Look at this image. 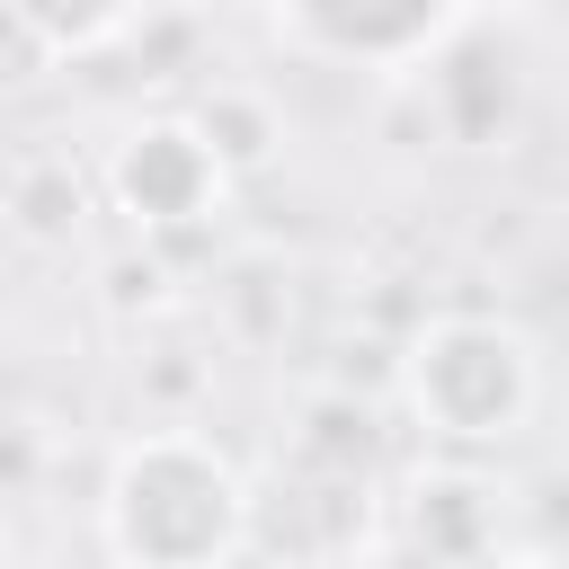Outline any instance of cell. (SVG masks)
I'll return each mask as SVG.
<instances>
[{"label": "cell", "instance_id": "6da1fadb", "mask_svg": "<svg viewBox=\"0 0 569 569\" xmlns=\"http://www.w3.org/2000/svg\"><path fill=\"white\" fill-rule=\"evenodd\" d=\"M249 480L204 436H133L107 471L98 525L124 569H231L249 542Z\"/></svg>", "mask_w": 569, "mask_h": 569}, {"label": "cell", "instance_id": "52a82bcc", "mask_svg": "<svg viewBox=\"0 0 569 569\" xmlns=\"http://www.w3.org/2000/svg\"><path fill=\"white\" fill-rule=\"evenodd\" d=\"M44 62H53V53H44V44H36L27 27H18V9L0 0V89H18V80H36Z\"/></svg>", "mask_w": 569, "mask_h": 569}, {"label": "cell", "instance_id": "7a4b0ae2", "mask_svg": "<svg viewBox=\"0 0 569 569\" xmlns=\"http://www.w3.org/2000/svg\"><path fill=\"white\" fill-rule=\"evenodd\" d=\"M400 391L445 445H507L542 409V347L498 311H445L409 338Z\"/></svg>", "mask_w": 569, "mask_h": 569}, {"label": "cell", "instance_id": "8992f818", "mask_svg": "<svg viewBox=\"0 0 569 569\" xmlns=\"http://www.w3.org/2000/svg\"><path fill=\"white\" fill-rule=\"evenodd\" d=\"M196 133L213 142V160H222V169H249V160H267V142H276V124H267L240 89H222V98L196 116Z\"/></svg>", "mask_w": 569, "mask_h": 569}, {"label": "cell", "instance_id": "3957f363", "mask_svg": "<svg viewBox=\"0 0 569 569\" xmlns=\"http://www.w3.org/2000/svg\"><path fill=\"white\" fill-rule=\"evenodd\" d=\"M462 18L471 0H276L284 44H302L311 62H347V71H409Z\"/></svg>", "mask_w": 569, "mask_h": 569}, {"label": "cell", "instance_id": "5b68a950", "mask_svg": "<svg viewBox=\"0 0 569 569\" xmlns=\"http://www.w3.org/2000/svg\"><path fill=\"white\" fill-rule=\"evenodd\" d=\"M9 9L44 53H98L107 36L133 27V0H9Z\"/></svg>", "mask_w": 569, "mask_h": 569}, {"label": "cell", "instance_id": "277c9868", "mask_svg": "<svg viewBox=\"0 0 569 569\" xmlns=\"http://www.w3.org/2000/svg\"><path fill=\"white\" fill-rule=\"evenodd\" d=\"M222 160H213V142L196 133V116H151V124H133L124 142H116V160H107V196L142 222V231H178V222H204L213 204H222Z\"/></svg>", "mask_w": 569, "mask_h": 569}]
</instances>
